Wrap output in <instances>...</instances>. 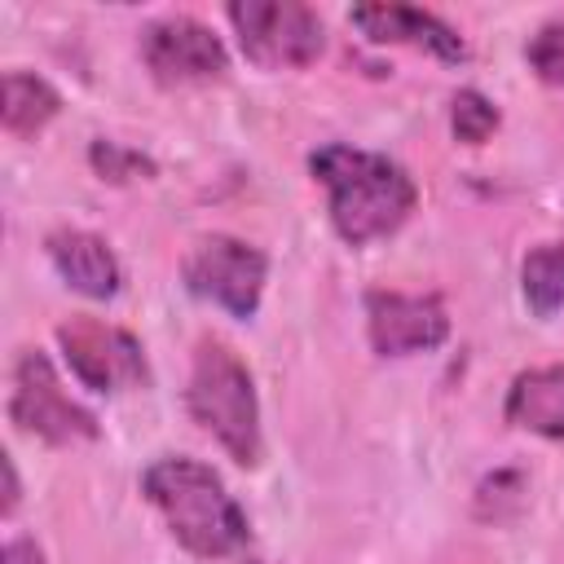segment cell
<instances>
[{
  "instance_id": "1",
  "label": "cell",
  "mask_w": 564,
  "mask_h": 564,
  "mask_svg": "<svg viewBox=\"0 0 564 564\" xmlns=\"http://www.w3.org/2000/svg\"><path fill=\"white\" fill-rule=\"evenodd\" d=\"M308 172L326 189L330 229L348 247H366L397 234L419 207L414 176L379 150L326 141L308 154Z\"/></svg>"
},
{
  "instance_id": "2",
  "label": "cell",
  "mask_w": 564,
  "mask_h": 564,
  "mask_svg": "<svg viewBox=\"0 0 564 564\" xmlns=\"http://www.w3.org/2000/svg\"><path fill=\"white\" fill-rule=\"evenodd\" d=\"M145 502L163 516L167 533L198 560H225L238 555L251 538L247 511L225 489V480L189 458V454H163L141 471Z\"/></svg>"
},
{
  "instance_id": "3",
  "label": "cell",
  "mask_w": 564,
  "mask_h": 564,
  "mask_svg": "<svg viewBox=\"0 0 564 564\" xmlns=\"http://www.w3.org/2000/svg\"><path fill=\"white\" fill-rule=\"evenodd\" d=\"M185 410L238 467H260L264 432H260L256 379H251L247 361L225 339L198 344L189 383H185Z\"/></svg>"
},
{
  "instance_id": "4",
  "label": "cell",
  "mask_w": 564,
  "mask_h": 564,
  "mask_svg": "<svg viewBox=\"0 0 564 564\" xmlns=\"http://www.w3.org/2000/svg\"><path fill=\"white\" fill-rule=\"evenodd\" d=\"M225 18L242 57L260 70H300L313 66L326 48L322 18L300 0H234Z\"/></svg>"
},
{
  "instance_id": "5",
  "label": "cell",
  "mask_w": 564,
  "mask_h": 564,
  "mask_svg": "<svg viewBox=\"0 0 564 564\" xmlns=\"http://www.w3.org/2000/svg\"><path fill=\"white\" fill-rule=\"evenodd\" d=\"M9 423L44 445H79L97 441L101 423L88 405H79L44 348H22L13 361V392H9Z\"/></svg>"
},
{
  "instance_id": "6",
  "label": "cell",
  "mask_w": 564,
  "mask_h": 564,
  "mask_svg": "<svg viewBox=\"0 0 564 564\" xmlns=\"http://www.w3.org/2000/svg\"><path fill=\"white\" fill-rule=\"evenodd\" d=\"M181 282L194 300H207V304L225 308L229 317L247 322V317H256L264 282H269V256L247 238L207 234L181 260Z\"/></svg>"
},
{
  "instance_id": "7",
  "label": "cell",
  "mask_w": 564,
  "mask_h": 564,
  "mask_svg": "<svg viewBox=\"0 0 564 564\" xmlns=\"http://www.w3.org/2000/svg\"><path fill=\"white\" fill-rule=\"evenodd\" d=\"M57 348H62L70 375L88 392L115 397V392L145 388L150 383V361H145L141 339L132 330L115 326V322L75 313L66 322H57Z\"/></svg>"
},
{
  "instance_id": "8",
  "label": "cell",
  "mask_w": 564,
  "mask_h": 564,
  "mask_svg": "<svg viewBox=\"0 0 564 564\" xmlns=\"http://www.w3.org/2000/svg\"><path fill=\"white\" fill-rule=\"evenodd\" d=\"M141 62L163 88L185 84H212L229 75V48L225 40L194 13H159L141 26Z\"/></svg>"
},
{
  "instance_id": "9",
  "label": "cell",
  "mask_w": 564,
  "mask_h": 564,
  "mask_svg": "<svg viewBox=\"0 0 564 564\" xmlns=\"http://www.w3.org/2000/svg\"><path fill=\"white\" fill-rule=\"evenodd\" d=\"M366 339L379 357L432 352L449 339V308L436 291H370L366 295Z\"/></svg>"
},
{
  "instance_id": "10",
  "label": "cell",
  "mask_w": 564,
  "mask_h": 564,
  "mask_svg": "<svg viewBox=\"0 0 564 564\" xmlns=\"http://www.w3.org/2000/svg\"><path fill=\"white\" fill-rule=\"evenodd\" d=\"M348 22L375 44H410V48H423L441 62H467V40L445 18H436L432 9H419V4H352Z\"/></svg>"
},
{
  "instance_id": "11",
  "label": "cell",
  "mask_w": 564,
  "mask_h": 564,
  "mask_svg": "<svg viewBox=\"0 0 564 564\" xmlns=\"http://www.w3.org/2000/svg\"><path fill=\"white\" fill-rule=\"evenodd\" d=\"M44 251H48V264L57 269V278L75 295H84V300H115L119 295L123 269H119L115 247L101 234L62 225V229H53L44 238Z\"/></svg>"
},
{
  "instance_id": "12",
  "label": "cell",
  "mask_w": 564,
  "mask_h": 564,
  "mask_svg": "<svg viewBox=\"0 0 564 564\" xmlns=\"http://www.w3.org/2000/svg\"><path fill=\"white\" fill-rule=\"evenodd\" d=\"M502 414L520 432H533L542 441H564V361L520 370L507 388Z\"/></svg>"
},
{
  "instance_id": "13",
  "label": "cell",
  "mask_w": 564,
  "mask_h": 564,
  "mask_svg": "<svg viewBox=\"0 0 564 564\" xmlns=\"http://www.w3.org/2000/svg\"><path fill=\"white\" fill-rule=\"evenodd\" d=\"M57 115H62V93H57L44 75L22 70V66L4 70V106H0V123H4L9 137L31 141V137H40Z\"/></svg>"
},
{
  "instance_id": "14",
  "label": "cell",
  "mask_w": 564,
  "mask_h": 564,
  "mask_svg": "<svg viewBox=\"0 0 564 564\" xmlns=\"http://www.w3.org/2000/svg\"><path fill=\"white\" fill-rule=\"evenodd\" d=\"M520 295L533 317H555L564 308V242H538L524 251Z\"/></svg>"
},
{
  "instance_id": "15",
  "label": "cell",
  "mask_w": 564,
  "mask_h": 564,
  "mask_svg": "<svg viewBox=\"0 0 564 564\" xmlns=\"http://www.w3.org/2000/svg\"><path fill=\"white\" fill-rule=\"evenodd\" d=\"M88 167L106 181V185H132V181H154L159 176V163L128 145V141H115V137H93L88 141Z\"/></svg>"
},
{
  "instance_id": "16",
  "label": "cell",
  "mask_w": 564,
  "mask_h": 564,
  "mask_svg": "<svg viewBox=\"0 0 564 564\" xmlns=\"http://www.w3.org/2000/svg\"><path fill=\"white\" fill-rule=\"evenodd\" d=\"M498 123H502V115H498V106L480 88H458L454 93V101H449V132H454V141L485 145L498 132Z\"/></svg>"
},
{
  "instance_id": "17",
  "label": "cell",
  "mask_w": 564,
  "mask_h": 564,
  "mask_svg": "<svg viewBox=\"0 0 564 564\" xmlns=\"http://www.w3.org/2000/svg\"><path fill=\"white\" fill-rule=\"evenodd\" d=\"M524 494H529V480H524V471H516V467H502V471H494V476H485L480 485H476V516L480 520H511L520 507H524Z\"/></svg>"
},
{
  "instance_id": "18",
  "label": "cell",
  "mask_w": 564,
  "mask_h": 564,
  "mask_svg": "<svg viewBox=\"0 0 564 564\" xmlns=\"http://www.w3.org/2000/svg\"><path fill=\"white\" fill-rule=\"evenodd\" d=\"M524 62H529V70H533L542 84L564 88V18H555V22H546V26H538V31L529 35Z\"/></svg>"
},
{
  "instance_id": "19",
  "label": "cell",
  "mask_w": 564,
  "mask_h": 564,
  "mask_svg": "<svg viewBox=\"0 0 564 564\" xmlns=\"http://www.w3.org/2000/svg\"><path fill=\"white\" fill-rule=\"evenodd\" d=\"M0 564H44V551H40L35 538L13 533V538L4 542V551H0Z\"/></svg>"
},
{
  "instance_id": "20",
  "label": "cell",
  "mask_w": 564,
  "mask_h": 564,
  "mask_svg": "<svg viewBox=\"0 0 564 564\" xmlns=\"http://www.w3.org/2000/svg\"><path fill=\"white\" fill-rule=\"evenodd\" d=\"M0 471H4V502H0V516L9 520L22 502V485H18V467H13V454H0Z\"/></svg>"
}]
</instances>
